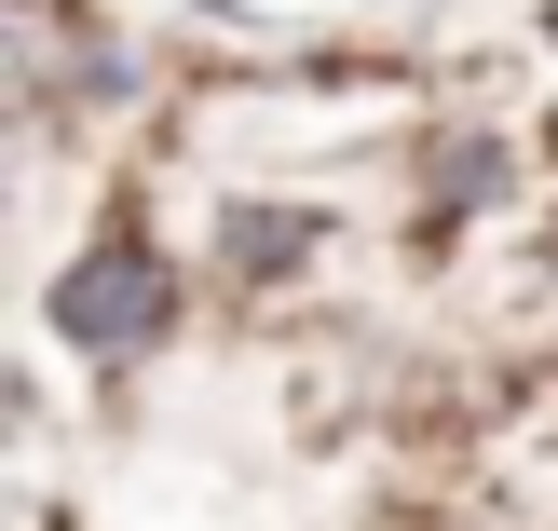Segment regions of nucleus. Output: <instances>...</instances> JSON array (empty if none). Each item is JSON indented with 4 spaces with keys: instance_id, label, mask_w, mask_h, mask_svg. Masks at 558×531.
Listing matches in <instances>:
<instances>
[{
    "instance_id": "obj_1",
    "label": "nucleus",
    "mask_w": 558,
    "mask_h": 531,
    "mask_svg": "<svg viewBox=\"0 0 558 531\" xmlns=\"http://www.w3.org/2000/svg\"><path fill=\"white\" fill-rule=\"evenodd\" d=\"M54 327H69L82 354H150L163 327H178V287H163V260L136 232H109V245H82V273L54 287Z\"/></svg>"
},
{
    "instance_id": "obj_2",
    "label": "nucleus",
    "mask_w": 558,
    "mask_h": 531,
    "mask_svg": "<svg viewBox=\"0 0 558 531\" xmlns=\"http://www.w3.org/2000/svg\"><path fill=\"white\" fill-rule=\"evenodd\" d=\"M14 55H27L41 96H123L136 82V55L109 41L96 14H69V0H14Z\"/></svg>"
},
{
    "instance_id": "obj_3",
    "label": "nucleus",
    "mask_w": 558,
    "mask_h": 531,
    "mask_svg": "<svg viewBox=\"0 0 558 531\" xmlns=\"http://www.w3.org/2000/svg\"><path fill=\"white\" fill-rule=\"evenodd\" d=\"M218 245H232L245 273H272V260H300V218H232V232H218Z\"/></svg>"
},
{
    "instance_id": "obj_4",
    "label": "nucleus",
    "mask_w": 558,
    "mask_h": 531,
    "mask_svg": "<svg viewBox=\"0 0 558 531\" xmlns=\"http://www.w3.org/2000/svg\"><path fill=\"white\" fill-rule=\"evenodd\" d=\"M545 260H558V232H545Z\"/></svg>"
}]
</instances>
